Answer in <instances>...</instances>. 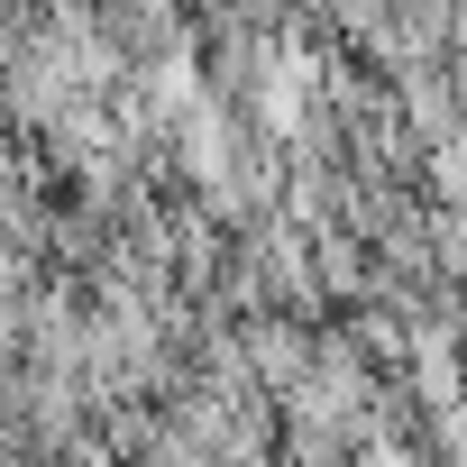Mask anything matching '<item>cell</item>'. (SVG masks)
<instances>
[{"label": "cell", "mask_w": 467, "mask_h": 467, "mask_svg": "<svg viewBox=\"0 0 467 467\" xmlns=\"http://www.w3.org/2000/svg\"><path fill=\"white\" fill-rule=\"evenodd\" d=\"M239 339H248V367H257V385H266L275 403H285V394L312 376V358H321V321H303V312H248Z\"/></svg>", "instance_id": "6da1fadb"}, {"label": "cell", "mask_w": 467, "mask_h": 467, "mask_svg": "<svg viewBox=\"0 0 467 467\" xmlns=\"http://www.w3.org/2000/svg\"><path fill=\"white\" fill-rule=\"evenodd\" d=\"M239 19H257V28H294V19H312V0H229Z\"/></svg>", "instance_id": "7a4b0ae2"}]
</instances>
